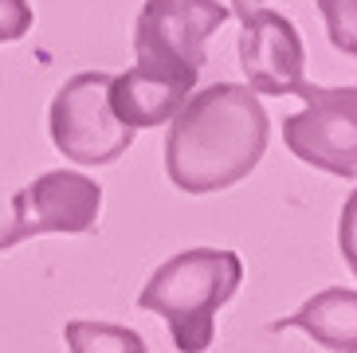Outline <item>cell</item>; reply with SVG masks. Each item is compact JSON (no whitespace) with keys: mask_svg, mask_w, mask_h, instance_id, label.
I'll return each mask as SVG.
<instances>
[{"mask_svg":"<svg viewBox=\"0 0 357 353\" xmlns=\"http://www.w3.org/2000/svg\"><path fill=\"white\" fill-rule=\"evenodd\" d=\"M98 208H102V185L71 169H52L12 197V216L0 228V251L47 232H63V236L95 232Z\"/></svg>","mask_w":357,"mask_h":353,"instance_id":"6","label":"cell"},{"mask_svg":"<svg viewBox=\"0 0 357 353\" xmlns=\"http://www.w3.org/2000/svg\"><path fill=\"white\" fill-rule=\"evenodd\" d=\"M263 0H231V12H236V16H248V12L252 8H259Z\"/></svg>","mask_w":357,"mask_h":353,"instance_id":"14","label":"cell"},{"mask_svg":"<svg viewBox=\"0 0 357 353\" xmlns=\"http://www.w3.org/2000/svg\"><path fill=\"white\" fill-rule=\"evenodd\" d=\"M322 12L326 36L342 55L357 59V0H314Z\"/></svg>","mask_w":357,"mask_h":353,"instance_id":"11","label":"cell"},{"mask_svg":"<svg viewBox=\"0 0 357 353\" xmlns=\"http://www.w3.org/2000/svg\"><path fill=\"white\" fill-rule=\"evenodd\" d=\"M337 251H342L346 267L354 271V279H357V188L346 197L342 216H337Z\"/></svg>","mask_w":357,"mask_h":353,"instance_id":"13","label":"cell"},{"mask_svg":"<svg viewBox=\"0 0 357 353\" xmlns=\"http://www.w3.org/2000/svg\"><path fill=\"white\" fill-rule=\"evenodd\" d=\"M189 94L192 91H185L181 83L161 79V75L146 71V67H137V63L130 71L110 79V106H114V114L126 126H134V130H149V126L169 122Z\"/></svg>","mask_w":357,"mask_h":353,"instance_id":"8","label":"cell"},{"mask_svg":"<svg viewBox=\"0 0 357 353\" xmlns=\"http://www.w3.org/2000/svg\"><path fill=\"white\" fill-rule=\"evenodd\" d=\"M231 8L220 0H146L134 24V63L197 91L204 71V43L228 24Z\"/></svg>","mask_w":357,"mask_h":353,"instance_id":"3","label":"cell"},{"mask_svg":"<svg viewBox=\"0 0 357 353\" xmlns=\"http://www.w3.org/2000/svg\"><path fill=\"white\" fill-rule=\"evenodd\" d=\"M303 110L283 118V142L303 165L334 176H357V87H314L298 91Z\"/></svg>","mask_w":357,"mask_h":353,"instance_id":"5","label":"cell"},{"mask_svg":"<svg viewBox=\"0 0 357 353\" xmlns=\"http://www.w3.org/2000/svg\"><path fill=\"white\" fill-rule=\"evenodd\" d=\"M67 342H71L75 353H86V350H130V353H142L146 350L142 333L126 330V326H102V322H71L67 326Z\"/></svg>","mask_w":357,"mask_h":353,"instance_id":"10","label":"cell"},{"mask_svg":"<svg viewBox=\"0 0 357 353\" xmlns=\"http://www.w3.org/2000/svg\"><path fill=\"white\" fill-rule=\"evenodd\" d=\"M36 24V12L28 0H0V43L24 40Z\"/></svg>","mask_w":357,"mask_h":353,"instance_id":"12","label":"cell"},{"mask_svg":"<svg viewBox=\"0 0 357 353\" xmlns=\"http://www.w3.org/2000/svg\"><path fill=\"white\" fill-rule=\"evenodd\" d=\"M110 79L102 71L71 75L52 98L47 130L52 142L75 165H110L134 146V126H126L110 106Z\"/></svg>","mask_w":357,"mask_h":353,"instance_id":"4","label":"cell"},{"mask_svg":"<svg viewBox=\"0 0 357 353\" xmlns=\"http://www.w3.org/2000/svg\"><path fill=\"white\" fill-rule=\"evenodd\" d=\"M267 137L271 118L252 87L212 83L192 91L169 118L165 173L189 197L224 193L252 176L267 153Z\"/></svg>","mask_w":357,"mask_h":353,"instance_id":"1","label":"cell"},{"mask_svg":"<svg viewBox=\"0 0 357 353\" xmlns=\"http://www.w3.org/2000/svg\"><path fill=\"white\" fill-rule=\"evenodd\" d=\"M243 263L231 248H189L165 260L146 279L137 306L165 318L181 353L208 350L216 338V314L240 291Z\"/></svg>","mask_w":357,"mask_h":353,"instance_id":"2","label":"cell"},{"mask_svg":"<svg viewBox=\"0 0 357 353\" xmlns=\"http://www.w3.org/2000/svg\"><path fill=\"white\" fill-rule=\"evenodd\" d=\"M240 31V67L255 94H298L306 83V47L291 16L252 8Z\"/></svg>","mask_w":357,"mask_h":353,"instance_id":"7","label":"cell"},{"mask_svg":"<svg viewBox=\"0 0 357 353\" xmlns=\"http://www.w3.org/2000/svg\"><path fill=\"white\" fill-rule=\"evenodd\" d=\"M271 330H303L322 350L357 353V291L326 287L314 299H306L291 318L271 322Z\"/></svg>","mask_w":357,"mask_h":353,"instance_id":"9","label":"cell"}]
</instances>
